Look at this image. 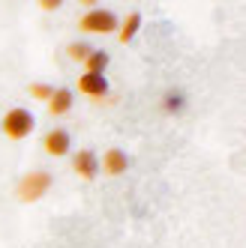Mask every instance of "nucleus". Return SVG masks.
I'll use <instances>...</instances> for the list:
<instances>
[{
    "mask_svg": "<svg viewBox=\"0 0 246 248\" xmlns=\"http://www.w3.org/2000/svg\"><path fill=\"white\" fill-rule=\"evenodd\" d=\"M99 168H102L105 176H120V173H126V168H129V155L123 150H117V147H111V150H105Z\"/></svg>",
    "mask_w": 246,
    "mask_h": 248,
    "instance_id": "nucleus-5",
    "label": "nucleus"
},
{
    "mask_svg": "<svg viewBox=\"0 0 246 248\" xmlns=\"http://www.w3.org/2000/svg\"><path fill=\"white\" fill-rule=\"evenodd\" d=\"M51 188V173H45V170H30V173H24L21 180H18V201H24V203H33V201H39L42 194Z\"/></svg>",
    "mask_w": 246,
    "mask_h": 248,
    "instance_id": "nucleus-3",
    "label": "nucleus"
},
{
    "mask_svg": "<svg viewBox=\"0 0 246 248\" xmlns=\"http://www.w3.org/2000/svg\"><path fill=\"white\" fill-rule=\"evenodd\" d=\"M81 33H96V36H108L117 30V15L111 9H87L78 18Z\"/></svg>",
    "mask_w": 246,
    "mask_h": 248,
    "instance_id": "nucleus-1",
    "label": "nucleus"
},
{
    "mask_svg": "<svg viewBox=\"0 0 246 248\" xmlns=\"http://www.w3.org/2000/svg\"><path fill=\"white\" fill-rule=\"evenodd\" d=\"M180 108H183V96H180V93H168V96H165V111H168V114H177Z\"/></svg>",
    "mask_w": 246,
    "mask_h": 248,
    "instance_id": "nucleus-13",
    "label": "nucleus"
},
{
    "mask_svg": "<svg viewBox=\"0 0 246 248\" xmlns=\"http://www.w3.org/2000/svg\"><path fill=\"white\" fill-rule=\"evenodd\" d=\"M72 170L81 176V180H93L96 170H99L96 153H93V150H78V153L72 155Z\"/></svg>",
    "mask_w": 246,
    "mask_h": 248,
    "instance_id": "nucleus-7",
    "label": "nucleus"
},
{
    "mask_svg": "<svg viewBox=\"0 0 246 248\" xmlns=\"http://www.w3.org/2000/svg\"><path fill=\"white\" fill-rule=\"evenodd\" d=\"M105 66H108V54H105V51H99V48H93L90 54L84 57V72H87V75H102Z\"/></svg>",
    "mask_w": 246,
    "mask_h": 248,
    "instance_id": "nucleus-10",
    "label": "nucleus"
},
{
    "mask_svg": "<svg viewBox=\"0 0 246 248\" xmlns=\"http://www.w3.org/2000/svg\"><path fill=\"white\" fill-rule=\"evenodd\" d=\"M39 6H42L45 12H54V9L60 6V0H39Z\"/></svg>",
    "mask_w": 246,
    "mask_h": 248,
    "instance_id": "nucleus-14",
    "label": "nucleus"
},
{
    "mask_svg": "<svg viewBox=\"0 0 246 248\" xmlns=\"http://www.w3.org/2000/svg\"><path fill=\"white\" fill-rule=\"evenodd\" d=\"M51 93H54V87H51V84H42V81H33V84H30V96L39 99V102H48Z\"/></svg>",
    "mask_w": 246,
    "mask_h": 248,
    "instance_id": "nucleus-12",
    "label": "nucleus"
},
{
    "mask_svg": "<svg viewBox=\"0 0 246 248\" xmlns=\"http://www.w3.org/2000/svg\"><path fill=\"white\" fill-rule=\"evenodd\" d=\"M42 147H45L48 155H57L60 158V155L69 153V147H72V138H69L66 129H48L45 138H42Z\"/></svg>",
    "mask_w": 246,
    "mask_h": 248,
    "instance_id": "nucleus-4",
    "label": "nucleus"
},
{
    "mask_svg": "<svg viewBox=\"0 0 246 248\" xmlns=\"http://www.w3.org/2000/svg\"><path fill=\"white\" fill-rule=\"evenodd\" d=\"M78 93L87 96V99H105L108 96V81H105L102 75H81L78 78Z\"/></svg>",
    "mask_w": 246,
    "mask_h": 248,
    "instance_id": "nucleus-6",
    "label": "nucleus"
},
{
    "mask_svg": "<svg viewBox=\"0 0 246 248\" xmlns=\"http://www.w3.org/2000/svg\"><path fill=\"white\" fill-rule=\"evenodd\" d=\"M138 27H141V12H129L126 18H123V24H120V30H117V39L126 45V42H132V36L138 33Z\"/></svg>",
    "mask_w": 246,
    "mask_h": 248,
    "instance_id": "nucleus-9",
    "label": "nucleus"
},
{
    "mask_svg": "<svg viewBox=\"0 0 246 248\" xmlns=\"http://www.w3.org/2000/svg\"><path fill=\"white\" fill-rule=\"evenodd\" d=\"M90 51H93V48L87 45V42H69V45H66V54L72 57V60H81V63H84V57L90 54Z\"/></svg>",
    "mask_w": 246,
    "mask_h": 248,
    "instance_id": "nucleus-11",
    "label": "nucleus"
},
{
    "mask_svg": "<svg viewBox=\"0 0 246 248\" xmlns=\"http://www.w3.org/2000/svg\"><path fill=\"white\" fill-rule=\"evenodd\" d=\"M33 126H36V123H33V114L27 108H12V111L3 114V120H0V129H3V135L12 138V140L27 138L33 132Z\"/></svg>",
    "mask_w": 246,
    "mask_h": 248,
    "instance_id": "nucleus-2",
    "label": "nucleus"
},
{
    "mask_svg": "<svg viewBox=\"0 0 246 248\" xmlns=\"http://www.w3.org/2000/svg\"><path fill=\"white\" fill-rule=\"evenodd\" d=\"M45 105H48L51 117H66L72 111V90H69V87H54V93H51V99Z\"/></svg>",
    "mask_w": 246,
    "mask_h": 248,
    "instance_id": "nucleus-8",
    "label": "nucleus"
}]
</instances>
